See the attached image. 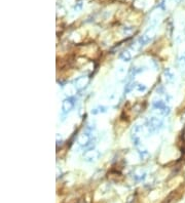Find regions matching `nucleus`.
I'll use <instances>...</instances> for the list:
<instances>
[{"label": "nucleus", "instance_id": "f257e3e1", "mask_svg": "<svg viewBox=\"0 0 185 203\" xmlns=\"http://www.w3.org/2000/svg\"><path fill=\"white\" fill-rule=\"evenodd\" d=\"M148 134H152L157 132L161 127H163V120L159 119L158 117L152 116L148 118L146 121V125L144 126Z\"/></svg>", "mask_w": 185, "mask_h": 203}, {"label": "nucleus", "instance_id": "f03ea898", "mask_svg": "<svg viewBox=\"0 0 185 203\" xmlns=\"http://www.w3.org/2000/svg\"><path fill=\"white\" fill-rule=\"evenodd\" d=\"M152 108H153V111H154L156 114L161 115V116H167V115H169L171 112L170 107L167 106V103H165V101H161V99L153 101Z\"/></svg>", "mask_w": 185, "mask_h": 203}, {"label": "nucleus", "instance_id": "7ed1b4c3", "mask_svg": "<svg viewBox=\"0 0 185 203\" xmlns=\"http://www.w3.org/2000/svg\"><path fill=\"white\" fill-rule=\"evenodd\" d=\"M75 97H67L63 101V104H62V112L63 114H68L70 113L72 110H73L74 106H75Z\"/></svg>", "mask_w": 185, "mask_h": 203}, {"label": "nucleus", "instance_id": "20e7f679", "mask_svg": "<svg viewBox=\"0 0 185 203\" xmlns=\"http://www.w3.org/2000/svg\"><path fill=\"white\" fill-rule=\"evenodd\" d=\"M100 157V152L97 151L95 149H91V150H87V151L83 153V160L87 162H94L96 161L97 159H99Z\"/></svg>", "mask_w": 185, "mask_h": 203}, {"label": "nucleus", "instance_id": "39448f33", "mask_svg": "<svg viewBox=\"0 0 185 203\" xmlns=\"http://www.w3.org/2000/svg\"><path fill=\"white\" fill-rule=\"evenodd\" d=\"M78 145L82 148H89L91 146V144L93 143L91 142V136L89 132H83L79 136L78 138Z\"/></svg>", "mask_w": 185, "mask_h": 203}, {"label": "nucleus", "instance_id": "423d86ee", "mask_svg": "<svg viewBox=\"0 0 185 203\" xmlns=\"http://www.w3.org/2000/svg\"><path fill=\"white\" fill-rule=\"evenodd\" d=\"M89 78L87 76H80L77 79H75L74 81V86L77 90H82L87 87V85L89 84Z\"/></svg>", "mask_w": 185, "mask_h": 203}, {"label": "nucleus", "instance_id": "0eeeda50", "mask_svg": "<svg viewBox=\"0 0 185 203\" xmlns=\"http://www.w3.org/2000/svg\"><path fill=\"white\" fill-rule=\"evenodd\" d=\"M153 36H154V32H153V30H151V31L148 30L145 34H143L139 38V40H138V42H139V45L140 46L146 45L148 42H150V40L153 38Z\"/></svg>", "mask_w": 185, "mask_h": 203}, {"label": "nucleus", "instance_id": "6e6552de", "mask_svg": "<svg viewBox=\"0 0 185 203\" xmlns=\"http://www.w3.org/2000/svg\"><path fill=\"white\" fill-rule=\"evenodd\" d=\"M163 79L167 83H173L175 81V74L170 69L165 70L163 72Z\"/></svg>", "mask_w": 185, "mask_h": 203}, {"label": "nucleus", "instance_id": "1a4fd4ad", "mask_svg": "<svg viewBox=\"0 0 185 203\" xmlns=\"http://www.w3.org/2000/svg\"><path fill=\"white\" fill-rule=\"evenodd\" d=\"M137 149H138V153H139V156H140V158H141V160L147 159L148 156H149V153H148L147 150H146L145 148H142L141 146L138 147Z\"/></svg>", "mask_w": 185, "mask_h": 203}, {"label": "nucleus", "instance_id": "9d476101", "mask_svg": "<svg viewBox=\"0 0 185 203\" xmlns=\"http://www.w3.org/2000/svg\"><path fill=\"white\" fill-rule=\"evenodd\" d=\"M120 60H124V62H130L132 60V54L128 50H126L120 54Z\"/></svg>", "mask_w": 185, "mask_h": 203}, {"label": "nucleus", "instance_id": "9b49d317", "mask_svg": "<svg viewBox=\"0 0 185 203\" xmlns=\"http://www.w3.org/2000/svg\"><path fill=\"white\" fill-rule=\"evenodd\" d=\"M106 111H107L106 107L99 106V107H97V108H95V109H93V110H91V114L96 115V114H99V113H105Z\"/></svg>", "mask_w": 185, "mask_h": 203}, {"label": "nucleus", "instance_id": "f8f14e48", "mask_svg": "<svg viewBox=\"0 0 185 203\" xmlns=\"http://www.w3.org/2000/svg\"><path fill=\"white\" fill-rule=\"evenodd\" d=\"M142 130H143V127L140 125H135L133 128H132V136H139V133H141Z\"/></svg>", "mask_w": 185, "mask_h": 203}, {"label": "nucleus", "instance_id": "ddd939ff", "mask_svg": "<svg viewBox=\"0 0 185 203\" xmlns=\"http://www.w3.org/2000/svg\"><path fill=\"white\" fill-rule=\"evenodd\" d=\"M135 88L137 89L138 91H140V92H144V91L147 90V87H146L144 84H141V83H137Z\"/></svg>", "mask_w": 185, "mask_h": 203}, {"label": "nucleus", "instance_id": "4468645a", "mask_svg": "<svg viewBox=\"0 0 185 203\" xmlns=\"http://www.w3.org/2000/svg\"><path fill=\"white\" fill-rule=\"evenodd\" d=\"M178 64L181 68H185V54H182V56L178 58Z\"/></svg>", "mask_w": 185, "mask_h": 203}]
</instances>
